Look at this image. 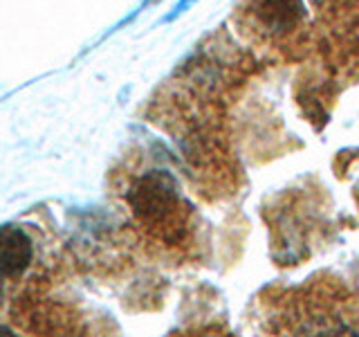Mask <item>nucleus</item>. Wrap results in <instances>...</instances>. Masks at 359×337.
I'll return each instance as SVG.
<instances>
[{
  "label": "nucleus",
  "instance_id": "423d86ee",
  "mask_svg": "<svg viewBox=\"0 0 359 337\" xmlns=\"http://www.w3.org/2000/svg\"><path fill=\"white\" fill-rule=\"evenodd\" d=\"M0 303H3V288H0Z\"/></svg>",
  "mask_w": 359,
  "mask_h": 337
},
{
  "label": "nucleus",
  "instance_id": "20e7f679",
  "mask_svg": "<svg viewBox=\"0 0 359 337\" xmlns=\"http://www.w3.org/2000/svg\"><path fill=\"white\" fill-rule=\"evenodd\" d=\"M198 3V0H180V3L173 7V11H171V14H168L166 16V20H173V18H177V16H182L184 14V11L189 9V7H194Z\"/></svg>",
  "mask_w": 359,
  "mask_h": 337
},
{
  "label": "nucleus",
  "instance_id": "39448f33",
  "mask_svg": "<svg viewBox=\"0 0 359 337\" xmlns=\"http://www.w3.org/2000/svg\"><path fill=\"white\" fill-rule=\"evenodd\" d=\"M312 3L317 5V7H321V9H328V7H334V5L344 3V0H312Z\"/></svg>",
  "mask_w": 359,
  "mask_h": 337
},
{
  "label": "nucleus",
  "instance_id": "f257e3e1",
  "mask_svg": "<svg viewBox=\"0 0 359 337\" xmlns=\"http://www.w3.org/2000/svg\"><path fill=\"white\" fill-rule=\"evenodd\" d=\"M128 205L142 227L164 243H182L189 230L191 207L180 194L171 173L149 171L128 189Z\"/></svg>",
  "mask_w": 359,
  "mask_h": 337
},
{
  "label": "nucleus",
  "instance_id": "7ed1b4c3",
  "mask_svg": "<svg viewBox=\"0 0 359 337\" xmlns=\"http://www.w3.org/2000/svg\"><path fill=\"white\" fill-rule=\"evenodd\" d=\"M34 261V241L20 225H0V279H18Z\"/></svg>",
  "mask_w": 359,
  "mask_h": 337
},
{
  "label": "nucleus",
  "instance_id": "0eeeda50",
  "mask_svg": "<svg viewBox=\"0 0 359 337\" xmlns=\"http://www.w3.org/2000/svg\"><path fill=\"white\" fill-rule=\"evenodd\" d=\"M149 3H155V0H149Z\"/></svg>",
  "mask_w": 359,
  "mask_h": 337
},
{
  "label": "nucleus",
  "instance_id": "f03ea898",
  "mask_svg": "<svg viewBox=\"0 0 359 337\" xmlns=\"http://www.w3.org/2000/svg\"><path fill=\"white\" fill-rule=\"evenodd\" d=\"M243 11V22L258 39H283L294 32L303 16L306 5L303 0H247Z\"/></svg>",
  "mask_w": 359,
  "mask_h": 337
}]
</instances>
